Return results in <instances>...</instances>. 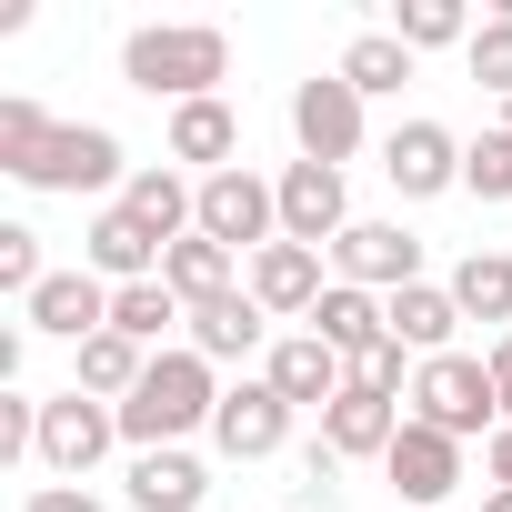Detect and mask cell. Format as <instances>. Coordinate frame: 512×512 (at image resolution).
Here are the masks:
<instances>
[{
    "label": "cell",
    "instance_id": "32",
    "mask_svg": "<svg viewBox=\"0 0 512 512\" xmlns=\"http://www.w3.org/2000/svg\"><path fill=\"white\" fill-rule=\"evenodd\" d=\"M462 61H472V81H482V91H502V101H512V11H492V21L472 31V51H462Z\"/></svg>",
    "mask_w": 512,
    "mask_h": 512
},
{
    "label": "cell",
    "instance_id": "28",
    "mask_svg": "<svg viewBox=\"0 0 512 512\" xmlns=\"http://www.w3.org/2000/svg\"><path fill=\"white\" fill-rule=\"evenodd\" d=\"M332 71H342V81H352V91L372 101V91H402V81H412V51H402L392 31H362V41H352V51H342Z\"/></svg>",
    "mask_w": 512,
    "mask_h": 512
},
{
    "label": "cell",
    "instance_id": "37",
    "mask_svg": "<svg viewBox=\"0 0 512 512\" xmlns=\"http://www.w3.org/2000/svg\"><path fill=\"white\" fill-rule=\"evenodd\" d=\"M482 472H492V482H512V422L492 432V452H482Z\"/></svg>",
    "mask_w": 512,
    "mask_h": 512
},
{
    "label": "cell",
    "instance_id": "2",
    "mask_svg": "<svg viewBox=\"0 0 512 512\" xmlns=\"http://www.w3.org/2000/svg\"><path fill=\"white\" fill-rule=\"evenodd\" d=\"M211 412H221V382H211V362L181 342V352H151L141 392L121 402V442H131V452H171L181 432H211Z\"/></svg>",
    "mask_w": 512,
    "mask_h": 512
},
{
    "label": "cell",
    "instance_id": "38",
    "mask_svg": "<svg viewBox=\"0 0 512 512\" xmlns=\"http://www.w3.org/2000/svg\"><path fill=\"white\" fill-rule=\"evenodd\" d=\"M482 512H512V482H492V492H482Z\"/></svg>",
    "mask_w": 512,
    "mask_h": 512
},
{
    "label": "cell",
    "instance_id": "35",
    "mask_svg": "<svg viewBox=\"0 0 512 512\" xmlns=\"http://www.w3.org/2000/svg\"><path fill=\"white\" fill-rule=\"evenodd\" d=\"M21 512H101V502H91V482H41Z\"/></svg>",
    "mask_w": 512,
    "mask_h": 512
},
{
    "label": "cell",
    "instance_id": "7",
    "mask_svg": "<svg viewBox=\"0 0 512 512\" xmlns=\"http://www.w3.org/2000/svg\"><path fill=\"white\" fill-rule=\"evenodd\" d=\"M332 282H352V292H412L422 282V241L402 231V221H352L342 241H332Z\"/></svg>",
    "mask_w": 512,
    "mask_h": 512
},
{
    "label": "cell",
    "instance_id": "20",
    "mask_svg": "<svg viewBox=\"0 0 512 512\" xmlns=\"http://www.w3.org/2000/svg\"><path fill=\"white\" fill-rule=\"evenodd\" d=\"M262 322H272V312L251 302V282H241V292H221V302L191 312V352H201L211 372H221V362H251V352H262Z\"/></svg>",
    "mask_w": 512,
    "mask_h": 512
},
{
    "label": "cell",
    "instance_id": "27",
    "mask_svg": "<svg viewBox=\"0 0 512 512\" xmlns=\"http://www.w3.org/2000/svg\"><path fill=\"white\" fill-rule=\"evenodd\" d=\"M171 322H191V312H181V292H171V282H121V292H111V332H131V342H141V352H151V342H161V332H171Z\"/></svg>",
    "mask_w": 512,
    "mask_h": 512
},
{
    "label": "cell",
    "instance_id": "17",
    "mask_svg": "<svg viewBox=\"0 0 512 512\" xmlns=\"http://www.w3.org/2000/svg\"><path fill=\"white\" fill-rule=\"evenodd\" d=\"M121 211L171 251V241L201 231V181H181V171H131V181H121Z\"/></svg>",
    "mask_w": 512,
    "mask_h": 512
},
{
    "label": "cell",
    "instance_id": "18",
    "mask_svg": "<svg viewBox=\"0 0 512 512\" xmlns=\"http://www.w3.org/2000/svg\"><path fill=\"white\" fill-rule=\"evenodd\" d=\"M382 322H392V342H402L412 362H442L452 332H462V302H452V282H412V292L382 302Z\"/></svg>",
    "mask_w": 512,
    "mask_h": 512
},
{
    "label": "cell",
    "instance_id": "12",
    "mask_svg": "<svg viewBox=\"0 0 512 512\" xmlns=\"http://www.w3.org/2000/svg\"><path fill=\"white\" fill-rule=\"evenodd\" d=\"M382 472H392V492H402V502H422V512H432V502H452V492H462V442H452V432H432V422H402V442L382 452Z\"/></svg>",
    "mask_w": 512,
    "mask_h": 512
},
{
    "label": "cell",
    "instance_id": "22",
    "mask_svg": "<svg viewBox=\"0 0 512 512\" xmlns=\"http://www.w3.org/2000/svg\"><path fill=\"white\" fill-rule=\"evenodd\" d=\"M231 151H241V121H231L221 91L171 111V161H201V181H211V171H231Z\"/></svg>",
    "mask_w": 512,
    "mask_h": 512
},
{
    "label": "cell",
    "instance_id": "23",
    "mask_svg": "<svg viewBox=\"0 0 512 512\" xmlns=\"http://www.w3.org/2000/svg\"><path fill=\"white\" fill-rule=\"evenodd\" d=\"M302 332H322L342 362H362V352H372L392 322H382V292H352V282H332V292L312 302V322H302Z\"/></svg>",
    "mask_w": 512,
    "mask_h": 512
},
{
    "label": "cell",
    "instance_id": "24",
    "mask_svg": "<svg viewBox=\"0 0 512 512\" xmlns=\"http://www.w3.org/2000/svg\"><path fill=\"white\" fill-rule=\"evenodd\" d=\"M141 372H151V352H141L131 332H91V342H81L71 392H91V402H131V392H141Z\"/></svg>",
    "mask_w": 512,
    "mask_h": 512
},
{
    "label": "cell",
    "instance_id": "19",
    "mask_svg": "<svg viewBox=\"0 0 512 512\" xmlns=\"http://www.w3.org/2000/svg\"><path fill=\"white\" fill-rule=\"evenodd\" d=\"M81 262H91L111 292H121V282H161V241H151V231H141V221L111 201V211L91 221V241H81Z\"/></svg>",
    "mask_w": 512,
    "mask_h": 512
},
{
    "label": "cell",
    "instance_id": "16",
    "mask_svg": "<svg viewBox=\"0 0 512 512\" xmlns=\"http://www.w3.org/2000/svg\"><path fill=\"white\" fill-rule=\"evenodd\" d=\"M402 422H412L402 402H382V392H362V382H352V392L322 412V442H332V462H382V452L402 442Z\"/></svg>",
    "mask_w": 512,
    "mask_h": 512
},
{
    "label": "cell",
    "instance_id": "1",
    "mask_svg": "<svg viewBox=\"0 0 512 512\" xmlns=\"http://www.w3.org/2000/svg\"><path fill=\"white\" fill-rule=\"evenodd\" d=\"M0 171L31 191H111L121 181V141L101 121H51L41 101H0Z\"/></svg>",
    "mask_w": 512,
    "mask_h": 512
},
{
    "label": "cell",
    "instance_id": "4",
    "mask_svg": "<svg viewBox=\"0 0 512 512\" xmlns=\"http://www.w3.org/2000/svg\"><path fill=\"white\" fill-rule=\"evenodd\" d=\"M412 422H432V432H452V442H472L482 422L502 432L492 362H482V352H442V362H422V372H412Z\"/></svg>",
    "mask_w": 512,
    "mask_h": 512
},
{
    "label": "cell",
    "instance_id": "9",
    "mask_svg": "<svg viewBox=\"0 0 512 512\" xmlns=\"http://www.w3.org/2000/svg\"><path fill=\"white\" fill-rule=\"evenodd\" d=\"M262 382L292 402V412H332L342 392H352V362L322 342V332H292V342H272V362H262Z\"/></svg>",
    "mask_w": 512,
    "mask_h": 512
},
{
    "label": "cell",
    "instance_id": "13",
    "mask_svg": "<svg viewBox=\"0 0 512 512\" xmlns=\"http://www.w3.org/2000/svg\"><path fill=\"white\" fill-rule=\"evenodd\" d=\"M272 191H282V241H312V251H322V241H342V231H352L342 171H322V161H292Z\"/></svg>",
    "mask_w": 512,
    "mask_h": 512
},
{
    "label": "cell",
    "instance_id": "10",
    "mask_svg": "<svg viewBox=\"0 0 512 512\" xmlns=\"http://www.w3.org/2000/svg\"><path fill=\"white\" fill-rule=\"evenodd\" d=\"M211 442H221L231 462H272V452L292 442V402H282L272 382H231L221 412H211Z\"/></svg>",
    "mask_w": 512,
    "mask_h": 512
},
{
    "label": "cell",
    "instance_id": "6",
    "mask_svg": "<svg viewBox=\"0 0 512 512\" xmlns=\"http://www.w3.org/2000/svg\"><path fill=\"white\" fill-rule=\"evenodd\" d=\"M292 141H302V161L342 171V161L362 151V91H352L342 71H312V81L292 91Z\"/></svg>",
    "mask_w": 512,
    "mask_h": 512
},
{
    "label": "cell",
    "instance_id": "31",
    "mask_svg": "<svg viewBox=\"0 0 512 512\" xmlns=\"http://www.w3.org/2000/svg\"><path fill=\"white\" fill-rule=\"evenodd\" d=\"M412 372H422V362H412V352H402L392 332H382V342H372V352L352 362V382H362V392H382V402H412Z\"/></svg>",
    "mask_w": 512,
    "mask_h": 512
},
{
    "label": "cell",
    "instance_id": "30",
    "mask_svg": "<svg viewBox=\"0 0 512 512\" xmlns=\"http://www.w3.org/2000/svg\"><path fill=\"white\" fill-rule=\"evenodd\" d=\"M462 191H472V201H512V131L462 141Z\"/></svg>",
    "mask_w": 512,
    "mask_h": 512
},
{
    "label": "cell",
    "instance_id": "25",
    "mask_svg": "<svg viewBox=\"0 0 512 512\" xmlns=\"http://www.w3.org/2000/svg\"><path fill=\"white\" fill-rule=\"evenodd\" d=\"M231 262H241V251H221V241H201V231H191V241H171V251H161V282L181 292V312H201V302L241 292V282H231Z\"/></svg>",
    "mask_w": 512,
    "mask_h": 512
},
{
    "label": "cell",
    "instance_id": "33",
    "mask_svg": "<svg viewBox=\"0 0 512 512\" xmlns=\"http://www.w3.org/2000/svg\"><path fill=\"white\" fill-rule=\"evenodd\" d=\"M41 282H51V272H41V231H21V221H0V292H21V302H31Z\"/></svg>",
    "mask_w": 512,
    "mask_h": 512
},
{
    "label": "cell",
    "instance_id": "5",
    "mask_svg": "<svg viewBox=\"0 0 512 512\" xmlns=\"http://www.w3.org/2000/svg\"><path fill=\"white\" fill-rule=\"evenodd\" d=\"M201 241H221V251H272L282 241V191L262 181V171H211L201 181Z\"/></svg>",
    "mask_w": 512,
    "mask_h": 512
},
{
    "label": "cell",
    "instance_id": "15",
    "mask_svg": "<svg viewBox=\"0 0 512 512\" xmlns=\"http://www.w3.org/2000/svg\"><path fill=\"white\" fill-rule=\"evenodd\" d=\"M322 292H332V282H322V251H312V241H272V251H251V302H262V312L312 322Z\"/></svg>",
    "mask_w": 512,
    "mask_h": 512
},
{
    "label": "cell",
    "instance_id": "21",
    "mask_svg": "<svg viewBox=\"0 0 512 512\" xmlns=\"http://www.w3.org/2000/svg\"><path fill=\"white\" fill-rule=\"evenodd\" d=\"M211 472L171 442V452H131V512H201Z\"/></svg>",
    "mask_w": 512,
    "mask_h": 512
},
{
    "label": "cell",
    "instance_id": "3",
    "mask_svg": "<svg viewBox=\"0 0 512 512\" xmlns=\"http://www.w3.org/2000/svg\"><path fill=\"white\" fill-rule=\"evenodd\" d=\"M231 71V41L211 31V21H151V31H131L121 41V81L131 91H151V101H211V81Z\"/></svg>",
    "mask_w": 512,
    "mask_h": 512
},
{
    "label": "cell",
    "instance_id": "8",
    "mask_svg": "<svg viewBox=\"0 0 512 512\" xmlns=\"http://www.w3.org/2000/svg\"><path fill=\"white\" fill-rule=\"evenodd\" d=\"M111 442H121V402H91V392L41 402V462H51L61 482H81V472H91Z\"/></svg>",
    "mask_w": 512,
    "mask_h": 512
},
{
    "label": "cell",
    "instance_id": "26",
    "mask_svg": "<svg viewBox=\"0 0 512 512\" xmlns=\"http://www.w3.org/2000/svg\"><path fill=\"white\" fill-rule=\"evenodd\" d=\"M452 302H462V322H512V251H472L452 272Z\"/></svg>",
    "mask_w": 512,
    "mask_h": 512
},
{
    "label": "cell",
    "instance_id": "36",
    "mask_svg": "<svg viewBox=\"0 0 512 512\" xmlns=\"http://www.w3.org/2000/svg\"><path fill=\"white\" fill-rule=\"evenodd\" d=\"M482 362H492V402H502V422H512V332H502Z\"/></svg>",
    "mask_w": 512,
    "mask_h": 512
},
{
    "label": "cell",
    "instance_id": "34",
    "mask_svg": "<svg viewBox=\"0 0 512 512\" xmlns=\"http://www.w3.org/2000/svg\"><path fill=\"white\" fill-rule=\"evenodd\" d=\"M0 462H41V402L0 392Z\"/></svg>",
    "mask_w": 512,
    "mask_h": 512
},
{
    "label": "cell",
    "instance_id": "14",
    "mask_svg": "<svg viewBox=\"0 0 512 512\" xmlns=\"http://www.w3.org/2000/svg\"><path fill=\"white\" fill-rule=\"evenodd\" d=\"M21 312H31V332L91 342V332H111V282H101V272L81 262V272H51V282H41V292L21 302Z\"/></svg>",
    "mask_w": 512,
    "mask_h": 512
},
{
    "label": "cell",
    "instance_id": "29",
    "mask_svg": "<svg viewBox=\"0 0 512 512\" xmlns=\"http://www.w3.org/2000/svg\"><path fill=\"white\" fill-rule=\"evenodd\" d=\"M392 41L402 51H472V21H462V0H402V21H392Z\"/></svg>",
    "mask_w": 512,
    "mask_h": 512
},
{
    "label": "cell",
    "instance_id": "11",
    "mask_svg": "<svg viewBox=\"0 0 512 512\" xmlns=\"http://www.w3.org/2000/svg\"><path fill=\"white\" fill-rule=\"evenodd\" d=\"M382 171H392V191H402V201L462 191V141H452L442 121H402V131L382 141Z\"/></svg>",
    "mask_w": 512,
    "mask_h": 512
},
{
    "label": "cell",
    "instance_id": "39",
    "mask_svg": "<svg viewBox=\"0 0 512 512\" xmlns=\"http://www.w3.org/2000/svg\"><path fill=\"white\" fill-rule=\"evenodd\" d=\"M502 131H512V101H502Z\"/></svg>",
    "mask_w": 512,
    "mask_h": 512
}]
</instances>
